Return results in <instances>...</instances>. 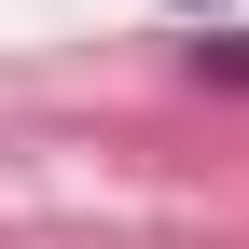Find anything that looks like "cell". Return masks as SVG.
<instances>
[{"mask_svg":"<svg viewBox=\"0 0 249 249\" xmlns=\"http://www.w3.org/2000/svg\"><path fill=\"white\" fill-rule=\"evenodd\" d=\"M208 70H222V83H249V42H208Z\"/></svg>","mask_w":249,"mask_h":249,"instance_id":"obj_1","label":"cell"}]
</instances>
